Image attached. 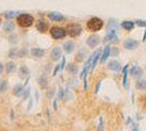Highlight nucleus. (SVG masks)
<instances>
[{"label": "nucleus", "instance_id": "f257e3e1", "mask_svg": "<svg viewBox=\"0 0 146 131\" xmlns=\"http://www.w3.org/2000/svg\"><path fill=\"white\" fill-rule=\"evenodd\" d=\"M87 29L91 32H98L103 29L104 26V21L99 19L97 17H94L87 21Z\"/></svg>", "mask_w": 146, "mask_h": 131}, {"label": "nucleus", "instance_id": "f03ea898", "mask_svg": "<svg viewBox=\"0 0 146 131\" xmlns=\"http://www.w3.org/2000/svg\"><path fill=\"white\" fill-rule=\"evenodd\" d=\"M17 22L21 27H30L34 23V18L31 14H20L17 18Z\"/></svg>", "mask_w": 146, "mask_h": 131}, {"label": "nucleus", "instance_id": "7ed1b4c3", "mask_svg": "<svg viewBox=\"0 0 146 131\" xmlns=\"http://www.w3.org/2000/svg\"><path fill=\"white\" fill-rule=\"evenodd\" d=\"M67 34L69 36H71V37H78L81 35V33H82V26L80 24H69L67 26Z\"/></svg>", "mask_w": 146, "mask_h": 131}, {"label": "nucleus", "instance_id": "20e7f679", "mask_svg": "<svg viewBox=\"0 0 146 131\" xmlns=\"http://www.w3.org/2000/svg\"><path fill=\"white\" fill-rule=\"evenodd\" d=\"M50 35L54 39H61L67 35V30L60 26H54L50 30Z\"/></svg>", "mask_w": 146, "mask_h": 131}, {"label": "nucleus", "instance_id": "39448f33", "mask_svg": "<svg viewBox=\"0 0 146 131\" xmlns=\"http://www.w3.org/2000/svg\"><path fill=\"white\" fill-rule=\"evenodd\" d=\"M92 60H93V55L87 59V61H86L85 65H84V68H83V71H82V74H81V78H82L83 81H84V87H85V90H87V80H86V76H87L88 70H90V68L92 67Z\"/></svg>", "mask_w": 146, "mask_h": 131}, {"label": "nucleus", "instance_id": "423d86ee", "mask_svg": "<svg viewBox=\"0 0 146 131\" xmlns=\"http://www.w3.org/2000/svg\"><path fill=\"white\" fill-rule=\"evenodd\" d=\"M104 42H105V43H108V42H110V43H118V42H119V37H118V35H117L116 30L110 29L109 31L107 32L105 38H104Z\"/></svg>", "mask_w": 146, "mask_h": 131}, {"label": "nucleus", "instance_id": "0eeeda50", "mask_svg": "<svg viewBox=\"0 0 146 131\" xmlns=\"http://www.w3.org/2000/svg\"><path fill=\"white\" fill-rule=\"evenodd\" d=\"M123 46H124V48L128 50H134L137 48V46H139V43L136 42V41H134L132 38H128V39H125V42L123 43Z\"/></svg>", "mask_w": 146, "mask_h": 131}, {"label": "nucleus", "instance_id": "6e6552de", "mask_svg": "<svg viewBox=\"0 0 146 131\" xmlns=\"http://www.w3.org/2000/svg\"><path fill=\"white\" fill-rule=\"evenodd\" d=\"M99 42H100V38H99V36H97V35H92V36H90V37L87 38V41H86V44H87V46H90V47H96L98 44H99Z\"/></svg>", "mask_w": 146, "mask_h": 131}, {"label": "nucleus", "instance_id": "1a4fd4ad", "mask_svg": "<svg viewBox=\"0 0 146 131\" xmlns=\"http://www.w3.org/2000/svg\"><path fill=\"white\" fill-rule=\"evenodd\" d=\"M50 57L52 60H59L62 57V50L60 47H54L52 50L50 51Z\"/></svg>", "mask_w": 146, "mask_h": 131}, {"label": "nucleus", "instance_id": "9d476101", "mask_svg": "<svg viewBox=\"0 0 146 131\" xmlns=\"http://www.w3.org/2000/svg\"><path fill=\"white\" fill-rule=\"evenodd\" d=\"M49 20H51L52 22H61L64 20V15H62L59 12H49L48 13Z\"/></svg>", "mask_w": 146, "mask_h": 131}, {"label": "nucleus", "instance_id": "9b49d317", "mask_svg": "<svg viewBox=\"0 0 146 131\" xmlns=\"http://www.w3.org/2000/svg\"><path fill=\"white\" fill-rule=\"evenodd\" d=\"M131 75L133 76L134 79H136V78L140 79V78H142V75H143V70L139 66H133L132 69H131Z\"/></svg>", "mask_w": 146, "mask_h": 131}, {"label": "nucleus", "instance_id": "f8f14e48", "mask_svg": "<svg viewBox=\"0 0 146 131\" xmlns=\"http://www.w3.org/2000/svg\"><path fill=\"white\" fill-rule=\"evenodd\" d=\"M107 68L111 70V71H119L120 70V63L119 61H117V60H110L108 65H107Z\"/></svg>", "mask_w": 146, "mask_h": 131}, {"label": "nucleus", "instance_id": "ddd939ff", "mask_svg": "<svg viewBox=\"0 0 146 131\" xmlns=\"http://www.w3.org/2000/svg\"><path fill=\"white\" fill-rule=\"evenodd\" d=\"M110 54H111V47H110V46H106L103 51L102 58H100V63H105V61L108 59V57L110 56Z\"/></svg>", "mask_w": 146, "mask_h": 131}, {"label": "nucleus", "instance_id": "4468645a", "mask_svg": "<svg viewBox=\"0 0 146 131\" xmlns=\"http://www.w3.org/2000/svg\"><path fill=\"white\" fill-rule=\"evenodd\" d=\"M31 55L35 58H42L45 55V51L42 48H33L31 50Z\"/></svg>", "mask_w": 146, "mask_h": 131}, {"label": "nucleus", "instance_id": "2eb2a0df", "mask_svg": "<svg viewBox=\"0 0 146 131\" xmlns=\"http://www.w3.org/2000/svg\"><path fill=\"white\" fill-rule=\"evenodd\" d=\"M100 57V50H96L94 54H93V60H92V71H94V69L96 68V65L97 61Z\"/></svg>", "mask_w": 146, "mask_h": 131}, {"label": "nucleus", "instance_id": "dca6fc26", "mask_svg": "<svg viewBox=\"0 0 146 131\" xmlns=\"http://www.w3.org/2000/svg\"><path fill=\"white\" fill-rule=\"evenodd\" d=\"M121 26L122 29H124L125 31L131 32L134 29V22H132V21H123L121 23Z\"/></svg>", "mask_w": 146, "mask_h": 131}, {"label": "nucleus", "instance_id": "f3484780", "mask_svg": "<svg viewBox=\"0 0 146 131\" xmlns=\"http://www.w3.org/2000/svg\"><path fill=\"white\" fill-rule=\"evenodd\" d=\"M122 73H123V87L124 88H128V65L124 66V68L122 70Z\"/></svg>", "mask_w": 146, "mask_h": 131}, {"label": "nucleus", "instance_id": "a211bd4d", "mask_svg": "<svg viewBox=\"0 0 146 131\" xmlns=\"http://www.w3.org/2000/svg\"><path fill=\"white\" fill-rule=\"evenodd\" d=\"M37 30L40 32V33H45L48 30V24L44 21H38V24H37Z\"/></svg>", "mask_w": 146, "mask_h": 131}, {"label": "nucleus", "instance_id": "6ab92c4d", "mask_svg": "<svg viewBox=\"0 0 146 131\" xmlns=\"http://www.w3.org/2000/svg\"><path fill=\"white\" fill-rule=\"evenodd\" d=\"M23 92H24V88H23V86H22L21 84L15 85L14 88H13V94H14L15 96H18V97H20L21 95H23Z\"/></svg>", "mask_w": 146, "mask_h": 131}, {"label": "nucleus", "instance_id": "aec40b11", "mask_svg": "<svg viewBox=\"0 0 146 131\" xmlns=\"http://www.w3.org/2000/svg\"><path fill=\"white\" fill-rule=\"evenodd\" d=\"M63 48H64V51L67 54H71L73 49H74V44L72 42H66V43L63 44Z\"/></svg>", "mask_w": 146, "mask_h": 131}, {"label": "nucleus", "instance_id": "412c9836", "mask_svg": "<svg viewBox=\"0 0 146 131\" xmlns=\"http://www.w3.org/2000/svg\"><path fill=\"white\" fill-rule=\"evenodd\" d=\"M135 87L137 88V90H140V91H144L146 90V80H137L136 83H135Z\"/></svg>", "mask_w": 146, "mask_h": 131}, {"label": "nucleus", "instance_id": "4be33fe9", "mask_svg": "<svg viewBox=\"0 0 146 131\" xmlns=\"http://www.w3.org/2000/svg\"><path fill=\"white\" fill-rule=\"evenodd\" d=\"M6 70H7V72H8L9 74H10V73H13V72L17 70V65L13 63V61H10V63H7Z\"/></svg>", "mask_w": 146, "mask_h": 131}, {"label": "nucleus", "instance_id": "5701e85b", "mask_svg": "<svg viewBox=\"0 0 146 131\" xmlns=\"http://www.w3.org/2000/svg\"><path fill=\"white\" fill-rule=\"evenodd\" d=\"M20 76L21 78H29L30 76V70L26 66H22L20 68Z\"/></svg>", "mask_w": 146, "mask_h": 131}, {"label": "nucleus", "instance_id": "b1692460", "mask_svg": "<svg viewBox=\"0 0 146 131\" xmlns=\"http://www.w3.org/2000/svg\"><path fill=\"white\" fill-rule=\"evenodd\" d=\"M38 84H39V86L42 87V88H46L47 85H48V80H47V78H46L45 75H42V76L38 79Z\"/></svg>", "mask_w": 146, "mask_h": 131}, {"label": "nucleus", "instance_id": "393cba45", "mask_svg": "<svg viewBox=\"0 0 146 131\" xmlns=\"http://www.w3.org/2000/svg\"><path fill=\"white\" fill-rule=\"evenodd\" d=\"M13 29H14V25H13L12 22H7V23H5V24H3V31L7 32V33L12 32Z\"/></svg>", "mask_w": 146, "mask_h": 131}, {"label": "nucleus", "instance_id": "a878e982", "mask_svg": "<svg viewBox=\"0 0 146 131\" xmlns=\"http://www.w3.org/2000/svg\"><path fill=\"white\" fill-rule=\"evenodd\" d=\"M7 90H8V81L0 80V93H5Z\"/></svg>", "mask_w": 146, "mask_h": 131}, {"label": "nucleus", "instance_id": "bb28decb", "mask_svg": "<svg viewBox=\"0 0 146 131\" xmlns=\"http://www.w3.org/2000/svg\"><path fill=\"white\" fill-rule=\"evenodd\" d=\"M68 70H69V72L71 73V74H76L78 73V71H79V68H78V66H75V65H69L68 66Z\"/></svg>", "mask_w": 146, "mask_h": 131}, {"label": "nucleus", "instance_id": "cd10ccee", "mask_svg": "<svg viewBox=\"0 0 146 131\" xmlns=\"http://www.w3.org/2000/svg\"><path fill=\"white\" fill-rule=\"evenodd\" d=\"M18 13L19 12H17V11H7V12H5V17H6L7 19L11 20V19H13L14 17H17Z\"/></svg>", "mask_w": 146, "mask_h": 131}, {"label": "nucleus", "instance_id": "c85d7f7f", "mask_svg": "<svg viewBox=\"0 0 146 131\" xmlns=\"http://www.w3.org/2000/svg\"><path fill=\"white\" fill-rule=\"evenodd\" d=\"M30 90H31V87L30 86H27L26 88L24 90V92H23V95H22V97H23V100H26L29 96H30Z\"/></svg>", "mask_w": 146, "mask_h": 131}, {"label": "nucleus", "instance_id": "c756f323", "mask_svg": "<svg viewBox=\"0 0 146 131\" xmlns=\"http://www.w3.org/2000/svg\"><path fill=\"white\" fill-rule=\"evenodd\" d=\"M18 53L19 50L17 49V48H13L12 50H10V53H9V57H18Z\"/></svg>", "mask_w": 146, "mask_h": 131}, {"label": "nucleus", "instance_id": "7c9ffc66", "mask_svg": "<svg viewBox=\"0 0 146 131\" xmlns=\"http://www.w3.org/2000/svg\"><path fill=\"white\" fill-rule=\"evenodd\" d=\"M26 54H27V50L25 49V48H22L21 50H19L18 57H25L26 56Z\"/></svg>", "mask_w": 146, "mask_h": 131}, {"label": "nucleus", "instance_id": "2f4dec72", "mask_svg": "<svg viewBox=\"0 0 146 131\" xmlns=\"http://www.w3.org/2000/svg\"><path fill=\"white\" fill-rule=\"evenodd\" d=\"M135 23H136V25L141 26V27H146V22H145V21H142V20H136V21H135Z\"/></svg>", "mask_w": 146, "mask_h": 131}, {"label": "nucleus", "instance_id": "473e14b6", "mask_svg": "<svg viewBox=\"0 0 146 131\" xmlns=\"http://www.w3.org/2000/svg\"><path fill=\"white\" fill-rule=\"evenodd\" d=\"M104 130V119L100 117L99 119V125H98V131H103Z\"/></svg>", "mask_w": 146, "mask_h": 131}, {"label": "nucleus", "instance_id": "72a5a7b5", "mask_svg": "<svg viewBox=\"0 0 146 131\" xmlns=\"http://www.w3.org/2000/svg\"><path fill=\"white\" fill-rule=\"evenodd\" d=\"M59 70H61L60 65H57V66H56V68H55V70H54V73H52V75H57V73H58V71H59Z\"/></svg>", "mask_w": 146, "mask_h": 131}, {"label": "nucleus", "instance_id": "f704fd0d", "mask_svg": "<svg viewBox=\"0 0 146 131\" xmlns=\"http://www.w3.org/2000/svg\"><path fill=\"white\" fill-rule=\"evenodd\" d=\"M64 66H66V58H62V61H61V63H60V69H61V70H63Z\"/></svg>", "mask_w": 146, "mask_h": 131}, {"label": "nucleus", "instance_id": "c9c22d12", "mask_svg": "<svg viewBox=\"0 0 146 131\" xmlns=\"http://www.w3.org/2000/svg\"><path fill=\"white\" fill-rule=\"evenodd\" d=\"M3 69H5V66H3V63H0V74L3 72Z\"/></svg>", "mask_w": 146, "mask_h": 131}, {"label": "nucleus", "instance_id": "e433bc0d", "mask_svg": "<svg viewBox=\"0 0 146 131\" xmlns=\"http://www.w3.org/2000/svg\"><path fill=\"white\" fill-rule=\"evenodd\" d=\"M31 102H30V104H29V106H27V110H31V108H32V106H33V102H32V98H31Z\"/></svg>", "mask_w": 146, "mask_h": 131}, {"label": "nucleus", "instance_id": "4c0bfd02", "mask_svg": "<svg viewBox=\"0 0 146 131\" xmlns=\"http://www.w3.org/2000/svg\"><path fill=\"white\" fill-rule=\"evenodd\" d=\"M99 87H100V81H98L97 84H96V93H98V91H99Z\"/></svg>", "mask_w": 146, "mask_h": 131}, {"label": "nucleus", "instance_id": "58836bf2", "mask_svg": "<svg viewBox=\"0 0 146 131\" xmlns=\"http://www.w3.org/2000/svg\"><path fill=\"white\" fill-rule=\"evenodd\" d=\"M145 41H146V30L144 32V35H143V42H145Z\"/></svg>", "mask_w": 146, "mask_h": 131}, {"label": "nucleus", "instance_id": "ea45409f", "mask_svg": "<svg viewBox=\"0 0 146 131\" xmlns=\"http://www.w3.org/2000/svg\"><path fill=\"white\" fill-rule=\"evenodd\" d=\"M0 24H1V19H0Z\"/></svg>", "mask_w": 146, "mask_h": 131}]
</instances>
